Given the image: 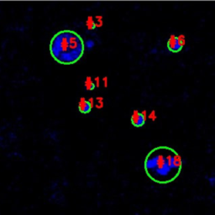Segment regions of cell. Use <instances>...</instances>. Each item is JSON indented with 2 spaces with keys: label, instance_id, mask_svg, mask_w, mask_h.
Wrapping results in <instances>:
<instances>
[{
  "label": "cell",
  "instance_id": "cell-1",
  "mask_svg": "<svg viewBox=\"0 0 215 215\" xmlns=\"http://www.w3.org/2000/svg\"><path fill=\"white\" fill-rule=\"evenodd\" d=\"M145 174L154 182L168 184L179 177L182 159L178 151L167 145H160L146 155L144 161Z\"/></svg>",
  "mask_w": 215,
  "mask_h": 215
},
{
  "label": "cell",
  "instance_id": "cell-2",
  "mask_svg": "<svg viewBox=\"0 0 215 215\" xmlns=\"http://www.w3.org/2000/svg\"><path fill=\"white\" fill-rule=\"evenodd\" d=\"M50 53L61 65H73L80 61L85 51V43L78 33L63 29L53 35L50 41Z\"/></svg>",
  "mask_w": 215,
  "mask_h": 215
},
{
  "label": "cell",
  "instance_id": "cell-3",
  "mask_svg": "<svg viewBox=\"0 0 215 215\" xmlns=\"http://www.w3.org/2000/svg\"><path fill=\"white\" fill-rule=\"evenodd\" d=\"M185 41L183 36H176L172 35L167 41V48L172 53L180 52L182 50Z\"/></svg>",
  "mask_w": 215,
  "mask_h": 215
},
{
  "label": "cell",
  "instance_id": "cell-4",
  "mask_svg": "<svg viewBox=\"0 0 215 215\" xmlns=\"http://www.w3.org/2000/svg\"><path fill=\"white\" fill-rule=\"evenodd\" d=\"M131 124L134 127L140 128L144 126L145 124V115L144 113H140L139 111H134L130 119Z\"/></svg>",
  "mask_w": 215,
  "mask_h": 215
},
{
  "label": "cell",
  "instance_id": "cell-5",
  "mask_svg": "<svg viewBox=\"0 0 215 215\" xmlns=\"http://www.w3.org/2000/svg\"><path fill=\"white\" fill-rule=\"evenodd\" d=\"M78 110L80 113H83V114L90 113L92 110V103L90 101L86 100L84 98L81 99L78 104Z\"/></svg>",
  "mask_w": 215,
  "mask_h": 215
}]
</instances>
